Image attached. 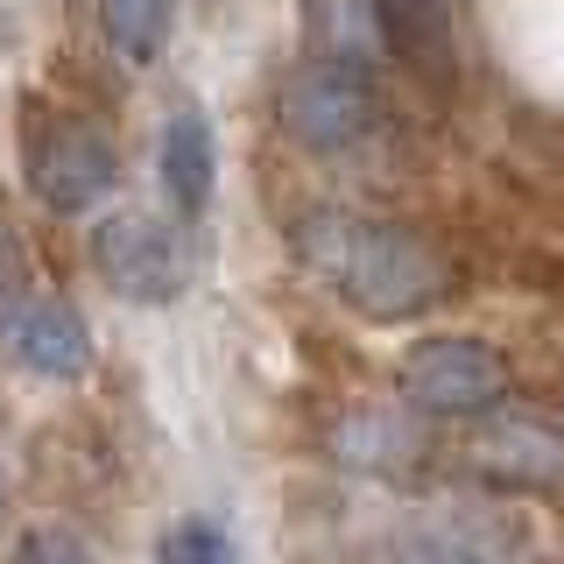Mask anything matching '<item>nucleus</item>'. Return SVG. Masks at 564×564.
Segmentation results:
<instances>
[{
  "label": "nucleus",
  "instance_id": "obj_1",
  "mask_svg": "<svg viewBox=\"0 0 564 564\" xmlns=\"http://www.w3.org/2000/svg\"><path fill=\"white\" fill-rule=\"evenodd\" d=\"M311 269L332 275V290L346 296L360 317L375 325H395V317H416L445 290V269L416 234L402 226H375V219H317L304 234Z\"/></svg>",
  "mask_w": 564,
  "mask_h": 564
},
{
  "label": "nucleus",
  "instance_id": "obj_2",
  "mask_svg": "<svg viewBox=\"0 0 564 564\" xmlns=\"http://www.w3.org/2000/svg\"><path fill=\"white\" fill-rule=\"evenodd\" d=\"M22 170H29L35 205H50L57 219H78V212L113 198L120 149H113V134H106L99 120H85V113H29Z\"/></svg>",
  "mask_w": 564,
  "mask_h": 564
},
{
  "label": "nucleus",
  "instance_id": "obj_3",
  "mask_svg": "<svg viewBox=\"0 0 564 564\" xmlns=\"http://www.w3.org/2000/svg\"><path fill=\"white\" fill-rule=\"evenodd\" d=\"M275 113H282V134L311 155H339L352 149L367 128H375V85H367L360 64H332V57H311L282 78L275 93Z\"/></svg>",
  "mask_w": 564,
  "mask_h": 564
},
{
  "label": "nucleus",
  "instance_id": "obj_4",
  "mask_svg": "<svg viewBox=\"0 0 564 564\" xmlns=\"http://www.w3.org/2000/svg\"><path fill=\"white\" fill-rule=\"evenodd\" d=\"M402 395L423 416H487L508 395V352L487 339H416L402 352Z\"/></svg>",
  "mask_w": 564,
  "mask_h": 564
},
{
  "label": "nucleus",
  "instance_id": "obj_5",
  "mask_svg": "<svg viewBox=\"0 0 564 564\" xmlns=\"http://www.w3.org/2000/svg\"><path fill=\"white\" fill-rule=\"evenodd\" d=\"M93 269L128 304H170L191 282V247L149 212H106L93 226Z\"/></svg>",
  "mask_w": 564,
  "mask_h": 564
},
{
  "label": "nucleus",
  "instance_id": "obj_6",
  "mask_svg": "<svg viewBox=\"0 0 564 564\" xmlns=\"http://www.w3.org/2000/svg\"><path fill=\"white\" fill-rule=\"evenodd\" d=\"M0 346H8L14 367H29L43 381H78L93 367V332L64 296H14L0 311Z\"/></svg>",
  "mask_w": 564,
  "mask_h": 564
},
{
  "label": "nucleus",
  "instance_id": "obj_7",
  "mask_svg": "<svg viewBox=\"0 0 564 564\" xmlns=\"http://www.w3.org/2000/svg\"><path fill=\"white\" fill-rule=\"evenodd\" d=\"M155 176H163V198L176 205V219H198V212L212 205V184H219V141H212L205 106H176V113L163 120Z\"/></svg>",
  "mask_w": 564,
  "mask_h": 564
},
{
  "label": "nucleus",
  "instance_id": "obj_8",
  "mask_svg": "<svg viewBox=\"0 0 564 564\" xmlns=\"http://www.w3.org/2000/svg\"><path fill=\"white\" fill-rule=\"evenodd\" d=\"M473 466L487 473L494 487H516V494H543L564 487V431L557 423H494V431L473 445Z\"/></svg>",
  "mask_w": 564,
  "mask_h": 564
},
{
  "label": "nucleus",
  "instance_id": "obj_9",
  "mask_svg": "<svg viewBox=\"0 0 564 564\" xmlns=\"http://www.w3.org/2000/svg\"><path fill=\"white\" fill-rule=\"evenodd\" d=\"M381 43L416 70H452V0H375Z\"/></svg>",
  "mask_w": 564,
  "mask_h": 564
},
{
  "label": "nucleus",
  "instance_id": "obj_10",
  "mask_svg": "<svg viewBox=\"0 0 564 564\" xmlns=\"http://www.w3.org/2000/svg\"><path fill=\"white\" fill-rule=\"evenodd\" d=\"M311 43H317V57H332V64H375L381 57V22H375V0H311Z\"/></svg>",
  "mask_w": 564,
  "mask_h": 564
},
{
  "label": "nucleus",
  "instance_id": "obj_11",
  "mask_svg": "<svg viewBox=\"0 0 564 564\" xmlns=\"http://www.w3.org/2000/svg\"><path fill=\"white\" fill-rule=\"evenodd\" d=\"M99 29L128 64H155L170 50L176 0H99Z\"/></svg>",
  "mask_w": 564,
  "mask_h": 564
},
{
  "label": "nucleus",
  "instance_id": "obj_12",
  "mask_svg": "<svg viewBox=\"0 0 564 564\" xmlns=\"http://www.w3.org/2000/svg\"><path fill=\"white\" fill-rule=\"evenodd\" d=\"M332 452H339V458H352V466H402V458L416 452V437L402 431L395 416H381V410H360V416H346V423H339Z\"/></svg>",
  "mask_w": 564,
  "mask_h": 564
},
{
  "label": "nucleus",
  "instance_id": "obj_13",
  "mask_svg": "<svg viewBox=\"0 0 564 564\" xmlns=\"http://www.w3.org/2000/svg\"><path fill=\"white\" fill-rule=\"evenodd\" d=\"M163 564H240V551L219 522H176L163 536Z\"/></svg>",
  "mask_w": 564,
  "mask_h": 564
},
{
  "label": "nucleus",
  "instance_id": "obj_14",
  "mask_svg": "<svg viewBox=\"0 0 564 564\" xmlns=\"http://www.w3.org/2000/svg\"><path fill=\"white\" fill-rule=\"evenodd\" d=\"M14 564H99V557L85 551V536H70L57 522H35V529H22V543H14Z\"/></svg>",
  "mask_w": 564,
  "mask_h": 564
},
{
  "label": "nucleus",
  "instance_id": "obj_15",
  "mask_svg": "<svg viewBox=\"0 0 564 564\" xmlns=\"http://www.w3.org/2000/svg\"><path fill=\"white\" fill-rule=\"evenodd\" d=\"M395 564H473L458 543H445V536H423V543H402V557Z\"/></svg>",
  "mask_w": 564,
  "mask_h": 564
},
{
  "label": "nucleus",
  "instance_id": "obj_16",
  "mask_svg": "<svg viewBox=\"0 0 564 564\" xmlns=\"http://www.w3.org/2000/svg\"><path fill=\"white\" fill-rule=\"evenodd\" d=\"M8 269H14V240H8V226H0V282H8Z\"/></svg>",
  "mask_w": 564,
  "mask_h": 564
},
{
  "label": "nucleus",
  "instance_id": "obj_17",
  "mask_svg": "<svg viewBox=\"0 0 564 564\" xmlns=\"http://www.w3.org/2000/svg\"><path fill=\"white\" fill-rule=\"evenodd\" d=\"M8 494H14V487H8V466H0V522H8Z\"/></svg>",
  "mask_w": 564,
  "mask_h": 564
}]
</instances>
